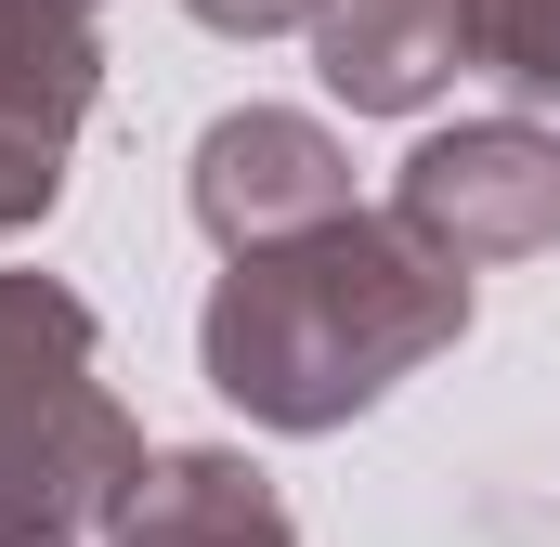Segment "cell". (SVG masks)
<instances>
[{"instance_id": "cell-1", "label": "cell", "mask_w": 560, "mask_h": 547, "mask_svg": "<svg viewBox=\"0 0 560 547\" xmlns=\"http://www.w3.org/2000/svg\"><path fill=\"white\" fill-rule=\"evenodd\" d=\"M456 339H469V261H443L405 209H326L275 248H235L196 313L209 392L287 443L352 430Z\"/></svg>"}, {"instance_id": "cell-8", "label": "cell", "mask_w": 560, "mask_h": 547, "mask_svg": "<svg viewBox=\"0 0 560 547\" xmlns=\"http://www.w3.org/2000/svg\"><path fill=\"white\" fill-rule=\"evenodd\" d=\"M482 26V79H509L522 105H560V0H469Z\"/></svg>"}, {"instance_id": "cell-9", "label": "cell", "mask_w": 560, "mask_h": 547, "mask_svg": "<svg viewBox=\"0 0 560 547\" xmlns=\"http://www.w3.org/2000/svg\"><path fill=\"white\" fill-rule=\"evenodd\" d=\"M196 26H222V39H287V26H313L326 0H183Z\"/></svg>"}, {"instance_id": "cell-5", "label": "cell", "mask_w": 560, "mask_h": 547, "mask_svg": "<svg viewBox=\"0 0 560 547\" xmlns=\"http://www.w3.org/2000/svg\"><path fill=\"white\" fill-rule=\"evenodd\" d=\"M92 92H105L92 13H0V235L52 222L66 156L92 131Z\"/></svg>"}, {"instance_id": "cell-3", "label": "cell", "mask_w": 560, "mask_h": 547, "mask_svg": "<svg viewBox=\"0 0 560 547\" xmlns=\"http://www.w3.org/2000/svg\"><path fill=\"white\" fill-rule=\"evenodd\" d=\"M392 209L469 274L535 261V248H560V131H535V118H456V131H430L405 156Z\"/></svg>"}, {"instance_id": "cell-10", "label": "cell", "mask_w": 560, "mask_h": 547, "mask_svg": "<svg viewBox=\"0 0 560 547\" xmlns=\"http://www.w3.org/2000/svg\"><path fill=\"white\" fill-rule=\"evenodd\" d=\"M0 13H105V0H0Z\"/></svg>"}, {"instance_id": "cell-6", "label": "cell", "mask_w": 560, "mask_h": 547, "mask_svg": "<svg viewBox=\"0 0 560 547\" xmlns=\"http://www.w3.org/2000/svg\"><path fill=\"white\" fill-rule=\"evenodd\" d=\"M456 66H482L469 0H326L313 13V79L352 118H418L456 92Z\"/></svg>"}, {"instance_id": "cell-2", "label": "cell", "mask_w": 560, "mask_h": 547, "mask_svg": "<svg viewBox=\"0 0 560 547\" xmlns=\"http://www.w3.org/2000/svg\"><path fill=\"white\" fill-rule=\"evenodd\" d=\"M143 482V430L105 392V326L66 274H0V547H79Z\"/></svg>"}, {"instance_id": "cell-4", "label": "cell", "mask_w": 560, "mask_h": 547, "mask_svg": "<svg viewBox=\"0 0 560 547\" xmlns=\"http://www.w3.org/2000/svg\"><path fill=\"white\" fill-rule=\"evenodd\" d=\"M183 196H196V235L235 261V248H275V235H300V222L352 209V156H339L326 118H300V105H235V118L196 131Z\"/></svg>"}, {"instance_id": "cell-7", "label": "cell", "mask_w": 560, "mask_h": 547, "mask_svg": "<svg viewBox=\"0 0 560 547\" xmlns=\"http://www.w3.org/2000/svg\"><path fill=\"white\" fill-rule=\"evenodd\" d=\"M105 547H300V522H287V496L235 443H170V456H143V482L118 496Z\"/></svg>"}]
</instances>
